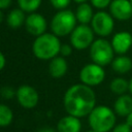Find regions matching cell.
<instances>
[{
	"mask_svg": "<svg viewBox=\"0 0 132 132\" xmlns=\"http://www.w3.org/2000/svg\"><path fill=\"white\" fill-rule=\"evenodd\" d=\"M105 78V71L102 66L96 63L86 64L79 71V79L81 84L89 87L100 85Z\"/></svg>",
	"mask_w": 132,
	"mask_h": 132,
	"instance_id": "8",
	"label": "cell"
},
{
	"mask_svg": "<svg viewBox=\"0 0 132 132\" xmlns=\"http://www.w3.org/2000/svg\"><path fill=\"white\" fill-rule=\"evenodd\" d=\"M110 132H132V128L124 122V123H120L116 125Z\"/></svg>",
	"mask_w": 132,
	"mask_h": 132,
	"instance_id": "25",
	"label": "cell"
},
{
	"mask_svg": "<svg viewBox=\"0 0 132 132\" xmlns=\"http://www.w3.org/2000/svg\"><path fill=\"white\" fill-rule=\"evenodd\" d=\"M90 1H91L92 6H94L95 8L104 9L107 6L110 5V3H111L112 0H90Z\"/></svg>",
	"mask_w": 132,
	"mask_h": 132,
	"instance_id": "24",
	"label": "cell"
},
{
	"mask_svg": "<svg viewBox=\"0 0 132 132\" xmlns=\"http://www.w3.org/2000/svg\"><path fill=\"white\" fill-rule=\"evenodd\" d=\"M42 0H18L19 8L24 10L25 12H34L37 10L41 4Z\"/></svg>",
	"mask_w": 132,
	"mask_h": 132,
	"instance_id": "21",
	"label": "cell"
},
{
	"mask_svg": "<svg viewBox=\"0 0 132 132\" xmlns=\"http://www.w3.org/2000/svg\"><path fill=\"white\" fill-rule=\"evenodd\" d=\"M38 132H56L54 129H52V128H42V129H40V130H38Z\"/></svg>",
	"mask_w": 132,
	"mask_h": 132,
	"instance_id": "30",
	"label": "cell"
},
{
	"mask_svg": "<svg viewBox=\"0 0 132 132\" xmlns=\"http://www.w3.org/2000/svg\"><path fill=\"white\" fill-rule=\"evenodd\" d=\"M3 21V13H2V11L0 10V23Z\"/></svg>",
	"mask_w": 132,
	"mask_h": 132,
	"instance_id": "33",
	"label": "cell"
},
{
	"mask_svg": "<svg viewBox=\"0 0 132 132\" xmlns=\"http://www.w3.org/2000/svg\"><path fill=\"white\" fill-rule=\"evenodd\" d=\"M125 119H126V120H125V123H126V124H128V125L132 128V111H131V112H130V113H129Z\"/></svg>",
	"mask_w": 132,
	"mask_h": 132,
	"instance_id": "29",
	"label": "cell"
},
{
	"mask_svg": "<svg viewBox=\"0 0 132 132\" xmlns=\"http://www.w3.org/2000/svg\"><path fill=\"white\" fill-rule=\"evenodd\" d=\"M87 132H97V131H94V130L91 129V130H89V131H87Z\"/></svg>",
	"mask_w": 132,
	"mask_h": 132,
	"instance_id": "34",
	"label": "cell"
},
{
	"mask_svg": "<svg viewBox=\"0 0 132 132\" xmlns=\"http://www.w3.org/2000/svg\"><path fill=\"white\" fill-rule=\"evenodd\" d=\"M72 53V47L68 44H62L61 45V50H60V54L63 57H67Z\"/></svg>",
	"mask_w": 132,
	"mask_h": 132,
	"instance_id": "26",
	"label": "cell"
},
{
	"mask_svg": "<svg viewBox=\"0 0 132 132\" xmlns=\"http://www.w3.org/2000/svg\"><path fill=\"white\" fill-rule=\"evenodd\" d=\"M110 43L116 54L125 55L132 46V35L127 31L118 32L112 36Z\"/></svg>",
	"mask_w": 132,
	"mask_h": 132,
	"instance_id": "12",
	"label": "cell"
},
{
	"mask_svg": "<svg viewBox=\"0 0 132 132\" xmlns=\"http://www.w3.org/2000/svg\"><path fill=\"white\" fill-rule=\"evenodd\" d=\"M15 96H16V99H18L20 105L23 106L24 108H27V109L35 107L38 103V100H39V96H38L37 91L29 85L21 86L16 90Z\"/></svg>",
	"mask_w": 132,
	"mask_h": 132,
	"instance_id": "9",
	"label": "cell"
},
{
	"mask_svg": "<svg viewBox=\"0 0 132 132\" xmlns=\"http://www.w3.org/2000/svg\"><path fill=\"white\" fill-rule=\"evenodd\" d=\"M113 110L117 116L126 118L132 111V95L124 94L118 96L113 103Z\"/></svg>",
	"mask_w": 132,
	"mask_h": 132,
	"instance_id": "14",
	"label": "cell"
},
{
	"mask_svg": "<svg viewBox=\"0 0 132 132\" xmlns=\"http://www.w3.org/2000/svg\"><path fill=\"white\" fill-rule=\"evenodd\" d=\"M25 26L27 31L34 36H39L43 34L46 30V20L40 13L31 12L28 16H26Z\"/></svg>",
	"mask_w": 132,
	"mask_h": 132,
	"instance_id": "11",
	"label": "cell"
},
{
	"mask_svg": "<svg viewBox=\"0 0 132 132\" xmlns=\"http://www.w3.org/2000/svg\"><path fill=\"white\" fill-rule=\"evenodd\" d=\"M76 3H79V4H81V3H86L88 0H74Z\"/></svg>",
	"mask_w": 132,
	"mask_h": 132,
	"instance_id": "32",
	"label": "cell"
},
{
	"mask_svg": "<svg viewBox=\"0 0 132 132\" xmlns=\"http://www.w3.org/2000/svg\"><path fill=\"white\" fill-rule=\"evenodd\" d=\"M25 11L22 10L21 8H14L12 9L8 15H7V24L10 28H13V29H18L20 27L23 26V24L25 23L26 21V18H25Z\"/></svg>",
	"mask_w": 132,
	"mask_h": 132,
	"instance_id": "18",
	"label": "cell"
},
{
	"mask_svg": "<svg viewBox=\"0 0 132 132\" xmlns=\"http://www.w3.org/2000/svg\"><path fill=\"white\" fill-rule=\"evenodd\" d=\"M5 63H6V60H5V57H4V55L0 52V71L4 68V66H5Z\"/></svg>",
	"mask_w": 132,
	"mask_h": 132,
	"instance_id": "28",
	"label": "cell"
},
{
	"mask_svg": "<svg viewBox=\"0 0 132 132\" xmlns=\"http://www.w3.org/2000/svg\"><path fill=\"white\" fill-rule=\"evenodd\" d=\"M117 114L106 105L95 106L88 116V122L92 130L97 132H109L116 126Z\"/></svg>",
	"mask_w": 132,
	"mask_h": 132,
	"instance_id": "3",
	"label": "cell"
},
{
	"mask_svg": "<svg viewBox=\"0 0 132 132\" xmlns=\"http://www.w3.org/2000/svg\"><path fill=\"white\" fill-rule=\"evenodd\" d=\"M91 28L95 34L101 37L110 35L114 28V21L112 15L103 10L94 13V16L91 21Z\"/></svg>",
	"mask_w": 132,
	"mask_h": 132,
	"instance_id": "7",
	"label": "cell"
},
{
	"mask_svg": "<svg viewBox=\"0 0 132 132\" xmlns=\"http://www.w3.org/2000/svg\"><path fill=\"white\" fill-rule=\"evenodd\" d=\"M109 7V13L113 19L127 21L132 16V5L130 0H112Z\"/></svg>",
	"mask_w": 132,
	"mask_h": 132,
	"instance_id": "10",
	"label": "cell"
},
{
	"mask_svg": "<svg viewBox=\"0 0 132 132\" xmlns=\"http://www.w3.org/2000/svg\"><path fill=\"white\" fill-rule=\"evenodd\" d=\"M76 16L69 9H62L59 10L52 19L51 22V29L52 32L59 36H66L71 34V32L76 27Z\"/></svg>",
	"mask_w": 132,
	"mask_h": 132,
	"instance_id": "4",
	"label": "cell"
},
{
	"mask_svg": "<svg viewBox=\"0 0 132 132\" xmlns=\"http://www.w3.org/2000/svg\"><path fill=\"white\" fill-rule=\"evenodd\" d=\"M13 120L12 110L5 104H0V127H6L10 125Z\"/></svg>",
	"mask_w": 132,
	"mask_h": 132,
	"instance_id": "20",
	"label": "cell"
},
{
	"mask_svg": "<svg viewBox=\"0 0 132 132\" xmlns=\"http://www.w3.org/2000/svg\"><path fill=\"white\" fill-rule=\"evenodd\" d=\"M70 1L71 0H50L53 7H55L56 9H59V10L65 9L69 5Z\"/></svg>",
	"mask_w": 132,
	"mask_h": 132,
	"instance_id": "23",
	"label": "cell"
},
{
	"mask_svg": "<svg viewBox=\"0 0 132 132\" xmlns=\"http://www.w3.org/2000/svg\"><path fill=\"white\" fill-rule=\"evenodd\" d=\"M130 2H131V5H132V0H130Z\"/></svg>",
	"mask_w": 132,
	"mask_h": 132,
	"instance_id": "35",
	"label": "cell"
},
{
	"mask_svg": "<svg viewBox=\"0 0 132 132\" xmlns=\"http://www.w3.org/2000/svg\"><path fill=\"white\" fill-rule=\"evenodd\" d=\"M111 68L119 74H125L132 69V60L126 55H119L112 60Z\"/></svg>",
	"mask_w": 132,
	"mask_h": 132,
	"instance_id": "16",
	"label": "cell"
},
{
	"mask_svg": "<svg viewBox=\"0 0 132 132\" xmlns=\"http://www.w3.org/2000/svg\"><path fill=\"white\" fill-rule=\"evenodd\" d=\"M61 50V42L54 33H43L36 37L32 45L34 56L39 60H52Z\"/></svg>",
	"mask_w": 132,
	"mask_h": 132,
	"instance_id": "2",
	"label": "cell"
},
{
	"mask_svg": "<svg viewBox=\"0 0 132 132\" xmlns=\"http://www.w3.org/2000/svg\"><path fill=\"white\" fill-rule=\"evenodd\" d=\"M11 4V0H0V9L7 8Z\"/></svg>",
	"mask_w": 132,
	"mask_h": 132,
	"instance_id": "27",
	"label": "cell"
},
{
	"mask_svg": "<svg viewBox=\"0 0 132 132\" xmlns=\"http://www.w3.org/2000/svg\"><path fill=\"white\" fill-rule=\"evenodd\" d=\"M75 16L76 20L80 23V24H85L88 25L89 23H91L94 13H93V8L90 4L86 3H81L77 6L76 11H75Z\"/></svg>",
	"mask_w": 132,
	"mask_h": 132,
	"instance_id": "17",
	"label": "cell"
},
{
	"mask_svg": "<svg viewBox=\"0 0 132 132\" xmlns=\"http://www.w3.org/2000/svg\"><path fill=\"white\" fill-rule=\"evenodd\" d=\"M129 93H130V95H132V77L129 80Z\"/></svg>",
	"mask_w": 132,
	"mask_h": 132,
	"instance_id": "31",
	"label": "cell"
},
{
	"mask_svg": "<svg viewBox=\"0 0 132 132\" xmlns=\"http://www.w3.org/2000/svg\"><path fill=\"white\" fill-rule=\"evenodd\" d=\"M94 41V31L93 29L85 24H80L74 28L70 34V42L72 47L81 51L91 46Z\"/></svg>",
	"mask_w": 132,
	"mask_h": 132,
	"instance_id": "6",
	"label": "cell"
},
{
	"mask_svg": "<svg viewBox=\"0 0 132 132\" xmlns=\"http://www.w3.org/2000/svg\"><path fill=\"white\" fill-rule=\"evenodd\" d=\"M81 130V122L79 118L68 114L63 117L57 125L58 132H80Z\"/></svg>",
	"mask_w": 132,
	"mask_h": 132,
	"instance_id": "13",
	"label": "cell"
},
{
	"mask_svg": "<svg viewBox=\"0 0 132 132\" xmlns=\"http://www.w3.org/2000/svg\"><path fill=\"white\" fill-rule=\"evenodd\" d=\"M67 69H68L67 61L63 57H59V56L53 58L48 65V72L55 78H60L64 76L67 72Z\"/></svg>",
	"mask_w": 132,
	"mask_h": 132,
	"instance_id": "15",
	"label": "cell"
},
{
	"mask_svg": "<svg viewBox=\"0 0 132 132\" xmlns=\"http://www.w3.org/2000/svg\"><path fill=\"white\" fill-rule=\"evenodd\" d=\"M109 89L113 94H117L118 96L127 94L129 91V80L124 77H116L110 81Z\"/></svg>",
	"mask_w": 132,
	"mask_h": 132,
	"instance_id": "19",
	"label": "cell"
},
{
	"mask_svg": "<svg viewBox=\"0 0 132 132\" xmlns=\"http://www.w3.org/2000/svg\"><path fill=\"white\" fill-rule=\"evenodd\" d=\"M63 104L68 114L82 118L89 116L96 106V95L92 87L76 84L65 92Z\"/></svg>",
	"mask_w": 132,
	"mask_h": 132,
	"instance_id": "1",
	"label": "cell"
},
{
	"mask_svg": "<svg viewBox=\"0 0 132 132\" xmlns=\"http://www.w3.org/2000/svg\"><path fill=\"white\" fill-rule=\"evenodd\" d=\"M114 51L111 46V43L106 39L99 38L93 41L90 46V57L93 63H96L100 66H106L111 64Z\"/></svg>",
	"mask_w": 132,
	"mask_h": 132,
	"instance_id": "5",
	"label": "cell"
},
{
	"mask_svg": "<svg viewBox=\"0 0 132 132\" xmlns=\"http://www.w3.org/2000/svg\"><path fill=\"white\" fill-rule=\"evenodd\" d=\"M0 94L5 99H11L16 95V91H14L11 87H3L0 90Z\"/></svg>",
	"mask_w": 132,
	"mask_h": 132,
	"instance_id": "22",
	"label": "cell"
}]
</instances>
